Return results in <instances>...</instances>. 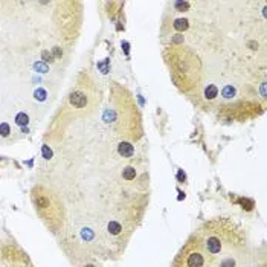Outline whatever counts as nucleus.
Here are the masks:
<instances>
[{"instance_id": "f257e3e1", "label": "nucleus", "mask_w": 267, "mask_h": 267, "mask_svg": "<svg viewBox=\"0 0 267 267\" xmlns=\"http://www.w3.org/2000/svg\"><path fill=\"white\" fill-rule=\"evenodd\" d=\"M209 256L202 243H189L176 261V267H208Z\"/></svg>"}, {"instance_id": "f03ea898", "label": "nucleus", "mask_w": 267, "mask_h": 267, "mask_svg": "<svg viewBox=\"0 0 267 267\" xmlns=\"http://www.w3.org/2000/svg\"><path fill=\"white\" fill-rule=\"evenodd\" d=\"M70 104L75 105V107H78V108H81V107H84V105L87 104V98H86V96H84L81 92H75V93L70 95Z\"/></svg>"}, {"instance_id": "7ed1b4c3", "label": "nucleus", "mask_w": 267, "mask_h": 267, "mask_svg": "<svg viewBox=\"0 0 267 267\" xmlns=\"http://www.w3.org/2000/svg\"><path fill=\"white\" fill-rule=\"evenodd\" d=\"M118 153L122 156V157H131L133 153H134V148H133L131 143L122 142V143H119V147H118Z\"/></svg>"}, {"instance_id": "20e7f679", "label": "nucleus", "mask_w": 267, "mask_h": 267, "mask_svg": "<svg viewBox=\"0 0 267 267\" xmlns=\"http://www.w3.org/2000/svg\"><path fill=\"white\" fill-rule=\"evenodd\" d=\"M15 122H17L20 127H25V125H28V122H29V118H28L26 113H18V115L15 116Z\"/></svg>"}, {"instance_id": "39448f33", "label": "nucleus", "mask_w": 267, "mask_h": 267, "mask_svg": "<svg viewBox=\"0 0 267 267\" xmlns=\"http://www.w3.org/2000/svg\"><path fill=\"white\" fill-rule=\"evenodd\" d=\"M205 95H206V98H209V99L215 98V96L218 95V89H217V86H214V84L208 86L206 90H205Z\"/></svg>"}, {"instance_id": "423d86ee", "label": "nucleus", "mask_w": 267, "mask_h": 267, "mask_svg": "<svg viewBox=\"0 0 267 267\" xmlns=\"http://www.w3.org/2000/svg\"><path fill=\"white\" fill-rule=\"evenodd\" d=\"M134 176H136V171H134V168H131V166L125 168L124 173H122V177H124L125 180H133Z\"/></svg>"}, {"instance_id": "0eeeda50", "label": "nucleus", "mask_w": 267, "mask_h": 267, "mask_svg": "<svg viewBox=\"0 0 267 267\" xmlns=\"http://www.w3.org/2000/svg\"><path fill=\"white\" fill-rule=\"evenodd\" d=\"M9 133H11V128H9L8 124H0V134H2L3 137H6Z\"/></svg>"}, {"instance_id": "6e6552de", "label": "nucleus", "mask_w": 267, "mask_h": 267, "mask_svg": "<svg viewBox=\"0 0 267 267\" xmlns=\"http://www.w3.org/2000/svg\"><path fill=\"white\" fill-rule=\"evenodd\" d=\"M186 20H177L176 23H174V28L177 29V31H183V29H186Z\"/></svg>"}, {"instance_id": "1a4fd4ad", "label": "nucleus", "mask_w": 267, "mask_h": 267, "mask_svg": "<svg viewBox=\"0 0 267 267\" xmlns=\"http://www.w3.org/2000/svg\"><path fill=\"white\" fill-rule=\"evenodd\" d=\"M41 153H43V157H44V159H51V157H52V151H51V148L47 147V145H43Z\"/></svg>"}, {"instance_id": "9d476101", "label": "nucleus", "mask_w": 267, "mask_h": 267, "mask_svg": "<svg viewBox=\"0 0 267 267\" xmlns=\"http://www.w3.org/2000/svg\"><path fill=\"white\" fill-rule=\"evenodd\" d=\"M35 98L37 99H40V101H44L46 99V92L43 90V89H38V90H35Z\"/></svg>"}, {"instance_id": "9b49d317", "label": "nucleus", "mask_w": 267, "mask_h": 267, "mask_svg": "<svg viewBox=\"0 0 267 267\" xmlns=\"http://www.w3.org/2000/svg\"><path fill=\"white\" fill-rule=\"evenodd\" d=\"M41 57H43V61H46V63H47V61H52V60H54L52 54H49L47 51H44V52L41 54Z\"/></svg>"}, {"instance_id": "f8f14e48", "label": "nucleus", "mask_w": 267, "mask_h": 267, "mask_svg": "<svg viewBox=\"0 0 267 267\" xmlns=\"http://www.w3.org/2000/svg\"><path fill=\"white\" fill-rule=\"evenodd\" d=\"M232 93H234V89H232L231 86H228V87H226V89L223 90V95L226 96V98H229V96H231Z\"/></svg>"}, {"instance_id": "ddd939ff", "label": "nucleus", "mask_w": 267, "mask_h": 267, "mask_svg": "<svg viewBox=\"0 0 267 267\" xmlns=\"http://www.w3.org/2000/svg\"><path fill=\"white\" fill-rule=\"evenodd\" d=\"M54 55H55L57 58H61L63 52H61V49H60V47H55V49H54Z\"/></svg>"}, {"instance_id": "4468645a", "label": "nucleus", "mask_w": 267, "mask_h": 267, "mask_svg": "<svg viewBox=\"0 0 267 267\" xmlns=\"http://www.w3.org/2000/svg\"><path fill=\"white\" fill-rule=\"evenodd\" d=\"M35 69H38V70H41V72H46V70H47V67H46L44 64H41V63L35 64Z\"/></svg>"}, {"instance_id": "2eb2a0df", "label": "nucleus", "mask_w": 267, "mask_h": 267, "mask_svg": "<svg viewBox=\"0 0 267 267\" xmlns=\"http://www.w3.org/2000/svg\"><path fill=\"white\" fill-rule=\"evenodd\" d=\"M86 267H93V265H86Z\"/></svg>"}]
</instances>
